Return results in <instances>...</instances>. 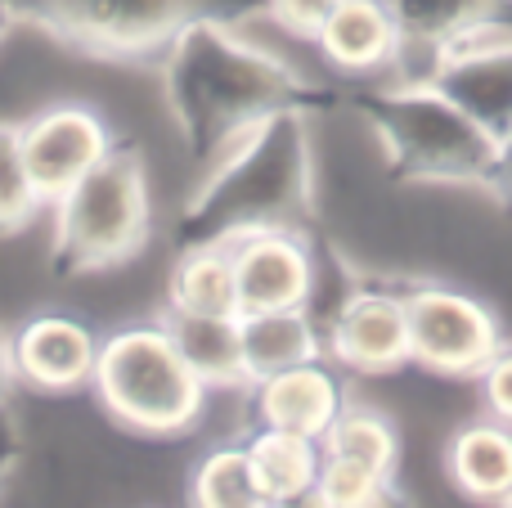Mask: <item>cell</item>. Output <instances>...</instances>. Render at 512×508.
Wrapping results in <instances>:
<instances>
[{
  "label": "cell",
  "instance_id": "6da1fadb",
  "mask_svg": "<svg viewBox=\"0 0 512 508\" xmlns=\"http://www.w3.org/2000/svg\"><path fill=\"white\" fill-rule=\"evenodd\" d=\"M162 99L194 176L243 131L283 108H324L328 90L274 50L248 41L239 23L194 18L162 50Z\"/></svg>",
  "mask_w": 512,
  "mask_h": 508
},
{
  "label": "cell",
  "instance_id": "7a4b0ae2",
  "mask_svg": "<svg viewBox=\"0 0 512 508\" xmlns=\"http://www.w3.org/2000/svg\"><path fill=\"white\" fill-rule=\"evenodd\" d=\"M310 216H315L310 108H283L225 144L194 176L176 216V248L230 243L248 230H274V225L306 230Z\"/></svg>",
  "mask_w": 512,
  "mask_h": 508
},
{
  "label": "cell",
  "instance_id": "3957f363",
  "mask_svg": "<svg viewBox=\"0 0 512 508\" xmlns=\"http://www.w3.org/2000/svg\"><path fill=\"white\" fill-rule=\"evenodd\" d=\"M351 108L373 131L387 167L405 185L508 198V149L490 140L432 81H396L382 90H364L351 99Z\"/></svg>",
  "mask_w": 512,
  "mask_h": 508
},
{
  "label": "cell",
  "instance_id": "277c9868",
  "mask_svg": "<svg viewBox=\"0 0 512 508\" xmlns=\"http://www.w3.org/2000/svg\"><path fill=\"white\" fill-rule=\"evenodd\" d=\"M99 414L140 441H176L198 428L212 387L194 374L158 311L126 320L99 338L95 383Z\"/></svg>",
  "mask_w": 512,
  "mask_h": 508
},
{
  "label": "cell",
  "instance_id": "5b68a950",
  "mask_svg": "<svg viewBox=\"0 0 512 508\" xmlns=\"http://www.w3.org/2000/svg\"><path fill=\"white\" fill-rule=\"evenodd\" d=\"M50 261L68 279L135 266L153 239V180L135 144H113L50 207Z\"/></svg>",
  "mask_w": 512,
  "mask_h": 508
},
{
  "label": "cell",
  "instance_id": "8992f818",
  "mask_svg": "<svg viewBox=\"0 0 512 508\" xmlns=\"http://www.w3.org/2000/svg\"><path fill=\"white\" fill-rule=\"evenodd\" d=\"M18 23H36L54 41L90 59H149L171 45L185 23L212 14L225 23L265 18L270 0H9Z\"/></svg>",
  "mask_w": 512,
  "mask_h": 508
},
{
  "label": "cell",
  "instance_id": "52a82bcc",
  "mask_svg": "<svg viewBox=\"0 0 512 508\" xmlns=\"http://www.w3.org/2000/svg\"><path fill=\"white\" fill-rule=\"evenodd\" d=\"M409 369L427 378L472 383L508 342V324L481 293L436 275L405 279Z\"/></svg>",
  "mask_w": 512,
  "mask_h": 508
},
{
  "label": "cell",
  "instance_id": "ba28073f",
  "mask_svg": "<svg viewBox=\"0 0 512 508\" xmlns=\"http://www.w3.org/2000/svg\"><path fill=\"white\" fill-rule=\"evenodd\" d=\"M324 356L346 378H396L409 369L405 284H373L355 275L324 320Z\"/></svg>",
  "mask_w": 512,
  "mask_h": 508
},
{
  "label": "cell",
  "instance_id": "9c48e42d",
  "mask_svg": "<svg viewBox=\"0 0 512 508\" xmlns=\"http://www.w3.org/2000/svg\"><path fill=\"white\" fill-rule=\"evenodd\" d=\"M18 135H23L27 176H32L45 212H50L90 167H99L117 144L108 117L99 113L95 104H86V99H59V104L36 108L32 117L18 122Z\"/></svg>",
  "mask_w": 512,
  "mask_h": 508
},
{
  "label": "cell",
  "instance_id": "30bf717a",
  "mask_svg": "<svg viewBox=\"0 0 512 508\" xmlns=\"http://www.w3.org/2000/svg\"><path fill=\"white\" fill-rule=\"evenodd\" d=\"M225 248H230V257H234L239 315L315 306L319 252L306 230H297V225L248 230V234H239V239H230Z\"/></svg>",
  "mask_w": 512,
  "mask_h": 508
},
{
  "label": "cell",
  "instance_id": "8fae6325",
  "mask_svg": "<svg viewBox=\"0 0 512 508\" xmlns=\"http://www.w3.org/2000/svg\"><path fill=\"white\" fill-rule=\"evenodd\" d=\"M14 338V374L18 387L45 401L77 396L95 383V360L104 333L90 329L77 311H32L9 329Z\"/></svg>",
  "mask_w": 512,
  "mask_h": 508
},
{
  "label": "cell",
  "instance_id": "7c38bea8",
  "mask_svg": "<svg viewBox=\"0 0 512 508\" xmlns=\"http://www.w3.org/2000/svg\"><path fill=\"white\" fill-rule=\"evenodd\" d=\"M252 423L261 428L301 432V437H324L333 419L351 405V378L333 365L328 356L301 360L292 369H279L270 378H256L248 387Z\"/></svg>",
  "mask_w": 512,
  "mask_h": 508
},
{
  "label": "cell",
  "instance_id": "4fadbf2b",
  "mask_svg": "<svg viewBox=\"0 0 512 508\" xmlns=\"http://www.w3.org/2000/svg\"><path fill=\"white\" fill-rule=\"evenodd\" d=\"M427 81L450 95L490 140L512 149V41L445 54Z\"/></svg>",
  "mask_w": 512,
  "mask_h": 508
},
{
  "label": "cell",
  "instance_id": "5bb4252c",
  "mask_svg": "<svg viewBox=\"0 0 512 508\" xmlns=\"http://www.w3.org/2000/svg\"><path fill=\"white\" fill-rule=\"evenodd\" d=\"M445 482L459 500L499 508L512 495V423L490 414H468L454 423L441 446Z\"/></svg>",
  "mask_w": 512,
  "mask_h": 508
},
{
  "label": "cell",
  "instance_id": "9a60e30c",
  "mask_svg": "<svg viewBox=\"0 0 512 508\" xmlns=\"http://www.w3.org/2000/svg\"><path fill=\"white\" fill-rule=\"evenodd\" d=\"M319 59L342 77H373L396 68L400 59V23L391 0H337L333 14L310 41Z\"/></svg>",
  "mask_w": 512,
  "mask_h": 508
},
{
  "label": "cell",
  "instance_id": "2e32d148",
  "mask_svg": "<svg viewBox=\"0 0 512 508\" xmlns=\"http://www.w3.org/2000/svg\"><path fill=\"white\" fill-rule=\"evenodd\" d=\"M239 338H243L248 383L279 374V369H292V365H301V360L324 356V324L315 320L310 306L239 315Z\"/></svg>",
  "mask_w": 512,
  "mask_h": 508
},
{
  "label": "cell",
  "instance_id": "e0dca14e",
  "mask_svg": "<svg viewBox=\"0 0 512 508\" xmlns=\"http://www.w3.org/2000/svg\"><path fill=\"white\" fill-rule=\"evenodd\" d=\"M162 311L185 315H239L234 257L225 243H189L176 248L162 279Z\"/></svg>",
  "mask_w": 512,
  "mask_h": 508
},
{
  "label": "cell",
  "instance_id": "ac0fdd59",
  "mask_svg": "<svg viewBox=\"0 0 512 508\" xmlns=\"http://www.w3.org/2000/svg\"><path fill=\"white\" fill-rule=\"evenodd\" d=\"M167 320L176 347L194 365L212 392H234V387H252L248 369H243V338H239V315H185V311H158Z\"/></svg>",
  "mask_w": 512,
  "mask_h": 508
},
{
  "label": "cell",
  "instance_id": "d6986e66",
  "mask_svg": "<svg viewBox=\"0 0 512 508\" xmlns=\"http://www.w3.org/2000/svg\"><path fill=\"white\" fill-rule=\"evenodd\" d=\"M243 450H248L256 491L265 495V504L315 486L319 468H324V446H319L315 437L283 432V428H261V423L243 437Z\"/></svg>",
  "mask_w": 512,
  "mask_h": 508
},
{
  "label": "cell",
  "instance_id": "ffe728a7",
  "mask_svg": "<svg viewBox=\"0 0 512 508\" xmlns=\"http://www.w3.org/2000/svg\"><path fill=\"white\" fill-rule=\"evenodd\" d=\"M319 446L333 459H355V464H369L391 477H400V464H405V432H400V419L373 401H355V396L333 419V428L319 437Z\"/></svg>",
  "mask_w": 512,
  "mask_h": 508
},
{
  "label": "cell",
  "instance_id": "44dd1931",
  "mask_svg": "<svg viewBox=\"0 0 512 508\" xmlns=\"http://www.w3.org/2000/svg\"><path fill=\"white\" fill-rule=\"evenodd\" d=\"M189 508H265V495L256 491L243 441H216L189 464L185 482Z\"/></svg>",
  "mask_w": 512,
  "mask_h": 508
},
{
  "label": "cell",
  "instance_id": "7402d4cb",
  "mask_svg": "<svg viewBox=\"0 0 512 508\" xmlns=\"http://www.w3.org/2000/svg\"><path fill=\"white\" fill-rule=\"evenodd\" d=\"M45 216V203L27 176L18 122L0 117V239H18Z\"/></svg>",
  "mask_w": 512,
  "mask_h": 508
},
{
  "label": "cell",
  "instance_id": "603a6c76",
  "mask_svg": "<svg viewBox=\"0 0 512 508\" xmlns=\"http://www.w3.org/2000/svg\"><path fill=\"white\" fill-rule=\"evenodd\" d=\"M472 387H477L481 414L512 423V342H504V347L490 356V365L472 378Z\"/></svg>",
  "mask_w": 512,
  "mask_h": 508
},
{
  "label": "cell",
  "instance_id": "cb8c5ba5",
  "mask_svg": "<svg viewBox=\"0 0 512 508\" xmlns=\"http://www.w3.org/2000/svg\"><path fill=\"white\" fill-rule=\"evenodd\" d=\"M333 5L337 0H270V5H265V18L279 23L283 32L297 36V41H315L324 18L333 14Z\"/></svg>",
  "mask_w": 512,
  "mask_h": 508
},
{
  "label": "cell",
  "instance_id": "d4e9b609",
  "mask_svg": "<svg viewBox=\"0 0 512 508\" xmlns=\"http://www.w3.org/2000/svg\"><path fill=\"white\" fill-rule=\"evenodd\" d=\"M14 324H0V405L14 401L18 392V374H14V338H9Z\"/></svg>",
  "mask_w": 512,
  "mask_h": 508
},
{
  "label": "cell",
  "instance_id": "484cf974",
  "mask_svg": "<svg viewBox=\"0 0 512 508\" xmlns=\"http://www.w3.org/2000/svg\"><path fill=\"white\" fill-rule=\"evenodd\" d=\"M265 508H333V504H328V495L319 491V482H315V486H306V491L283 495V500H274V504H265Z\"/></svg>",
  "mask_w": 512,
  "mask_h": 508
},
{
  "label": "cell",
  "instance_id": "4316f807",
  "mask_svg": "<svg viewBox=\"0 0 512 508\" xmlns=\"http://www.w3.org/2000/svg\"><path fill=\"white\" fill-rule=\"evenodd\" d=\"M14 23H18L14 5H9V0H0V45H5V36H9V32H14Z\"/></svg>",
  "mask_w": 512,
  "mask_h": 508
},
{
  "label": "cell",
  "instance_id": "83f0119b",
  "mask_svg": "<svg viewBox=\"0 0 512 508\" xmlns=\"http://www.w3.org/2000/svg\"><path fill=\"white\" fill-rule=\"evenodd\" d=\"M508 198H512V149H508Z\"/></svg>",
  "mask_w": 512,
  "mask_h": 508
},
{
  "label": "cell",
  "instance_id": "f1b7e54d",
  "mask_svg": "<svg viewBox=\"0 0 512 508\" xmlns=\"http://www.w3.org/2000/svg\"><path fill=\"white\" fill-rule=\"evenodd\" d=\"M499 508H512V495H508V500H504V504H499Z\"/></svg>",
  "mask_w": 512,
  "mask_h": 508
}]
</instances>
